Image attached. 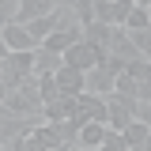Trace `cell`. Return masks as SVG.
Instances as JSON below:
<instances>
[{"mask_svg": "<svg viewBox=\"0 0 151 151\" xmlns=\"http://www.w3.org/2000/svg\"><path fill=\"white\" fill-rule=\"evenodd\" d=\"M129 12H132V0H110V27H125Z\"/></svg>", "mask_w": 151, "mask_h": 151, "instance_id": "d6986e66", "label": "cell"}, {"mask_svg": "<svg viewBox=\"0 0 151 151\" xmlns=\"http://www.w3.org/2000/svg\"><path fill=\"white\" fill-rule=\"evenodd\" d=\"M60 64H64V60H60V53L45 49V45H34V76H53Z\"/></svg>", "mask_w": 151, "mask_h": 151, "instance_id": "5bb4252c", "label": "cell"}, {"mask_svg": "<svg viewBox=\"0 0 151 151\" xmlns=\"http://www.w3.org/2000/svg\"><path fill=\"white\" fill-rule=\"evenodd\" d=\"M102 136H106V125H102V121H87V125L79 129V136H76V144H79V147H98Z\"/></svg>", "mask_w": 151, "mask_h": 151, "instance_id": "9a60e30c", "label": "cell"}, {"mask_svg": "<svg viewBox=\"0 0 151 151\" xmlns=\"http://www.w3.org/2000/svg\"><path fill=\"white\" fill-rule=\"evenodd\" d=\"M53 8H57V0H19L15 23L23 27V23H30V19H38V15H49Z\"/></svg>", "mask_w": 151, "mask_h": 151, "instance_id": "7c38bea8", "label": "cell"}, {"mask_svg": "<svg viewBox=\"0 0 151 151\" xmlns=\"http://www.w3.org/2000/svg\"><path fill=\"white\" fill-rule=\"evenodd\" d=\"M132 121H144L151 129V102H136V106H132Z\"/></svg>", "mask_w": 151, "mask_h": 151, "instance_id": "cb8c5ba5", "label": "cell"}, {"mask_svg": "<svg viewBox=\"0 0 151 151\" xmlns=\"http://www.w3.org/2000/svg\"><path fill=\"white\" fill-rule=\"evenodd\" d=\"M4 53H8V45H4V38H0V57H4Z\"/></svg>", "mask_w": 151, "mask_h": 151, "instance_id": "484cf974", "label": "cell"}, {"mask_svg": "<svg viewBox=\"0 0 151 151\" xmlns=\"http://www.w3.org/2000/svg\"><path fill=\"white\" fill-rule=\"evenodd\" d=\"M27 76H34V49H15V53L0 57V87L4 91H15Z\"/></svg>", "mask_w": 151, "mask_h": 151, "instance_id": "6da1fadb", "label": "cell"}, {"mask_svg": "<svg viewBox=\"0 0 151 151\" xmlns=\"http://www.w3.org/2000/svg\"><path fill=\"white\" fill-rule=\"evenodd\" d=\"M121 140H125L129 151H151V129L144 121H129V125L121 129Z\"/></svg>", "mask_w": 151, "mask_h": 151, "instance_id": "ba28073f", "label": "cell"}, {"mask_svg": "<svg viewBox=\"0 0 151 151\" xmlns=\"http://www.w3.org/2000/svg\"><path fill=\"white\" fill-rule=\"evenodd\" d=\"M110 57H121L125 64L129 60H144V57L136 53V45L129 42V30L125 27H110Z\"/></svg>", "mask_w": 151, "mask_h": 151, "instance_id": "52a82bcc", "label": "cell"}, {"mask_svg": "<svg viewBox=\"0 0 151 151\" xmlns=\"http://www.w3.org/2000/svg\"><path fill=\"white\" fill-rule=\"evenodd\" d=\"M57 87H60V98H76V94H83V72L79 68H68V64H60L53 72Z\"/></svg>", "mask_w": 151, "mask_h": 151, "instance_id": "5b68a950", "label": "cell"}, {"mask_svg": "<svg viewBox=\"0 0 151 151\" xmlns=\"http://www.w3.org/2000/svg\"><path fill=\"white\" fill-rule=\"evenodd\" d=\"M144 27H151V15H147V8H140V4H132L129 19H125V30H144Z\"/></svg>", "mask_w": 151, "mask_h": 151, "instance_id": "ac0fdd59", "label": "cell"}, {"mask_svg": "<svg viewBox=\"0 0 151 151\" xmlns=\"http://www.w3.org/2000/svg\"><path fill=\"white\" fill-rule=\"evenodd\" d=\"M72 151H94V147H79V144H76V147H72Z\"/></svg>", "mask_w": 151, "mask_h": 151, "instance_id": "83f0119b", "label": "cell"}, {"mask_svg": "<svg viewBox=\"0 0 151 151\" xmlns=\"http://www.w3.org/2000/svg\"><path fill=\"white\" fill-rule=\"evenodd\" d=\"M23 27H27V34H30L38 45H42V42H45V34H53V12H49V15L30 19V23H23Z\"/></svg>", "mask_w": 151, "mask_h": 151, "instance_id": "2e32d148", "label": "cell"}, {"mask_svg": "<svg viewBox=\"0 0 151 151\" xmlns=\"http://www.w3.org/2000/svg\"><path fill=\"white\" fill-rule=\"evenodd\" d=\"M27 136L34 140V147H38V151H57V147H64V140H60L57 125H49V121H38V125L27 132Z\"/></svg>", "mask_w": 151, "mask_h": 151, "instance_id": "8992f818", "label": "cell"}, {"mask_svg": "<svg viewBox=\"0 0 151 151\" xmlns=\"http://www.w3.org/2000/svg\"><path fill=\"white\" fill-rule=\"evenodd\" d=\"M125 72L136 79V102H151V60H129Z\"/></svg>", "mask_w": 151, "mask_h": 151, "instance_id": "277c9868", "label": "cell"}, {"mask_svg": "<svg viewBox=\"0 0 151 151\" xmlns=\"http://www.w3.org/2000/svg\"><path fill=\"white\" fill-rule=\"evenodd\" d=\"M0 38H4V45H8V53H15V49H34L38 42L27 34V27H19V23H8V27H0Z\"/></svg>", "mask_w": 151, "mask_h": 151, "instance_id": "30bf717a", "label": "cell"}, {"mask_svg": "<svg viewBox=\"0 0 151 151\" xmlns=\"http://www.w3.org/2000/svg\"><path fill=\"white\" fill-rule=\"evenodd\" d=\"M15 12H19V0H0V27L15 23Z\"/></svg>", "mask_w": 151, "mask_h": 151, "instance_id": "603a6c76", "label": "cell"}, {"mask_svg": "<svg viewBox=\"0 0 151 151\" xmlns=\"http://www.w3.org/2000/svg\"><path fill=\"white\" fill-rule=\"evenodd\" d=\"M38 94H42V106H49V102L60 98V87H57L53 76H38Z\"/></svg>", "mask_w": 151, "mask_h": 151, "instance_id": "e0dca14e", "label": "cell"}, {"mask_svg": "<svg viewBox=\"0 0 151 151\" xmlns=\"http://www.w3.org/2000/svg\"><path fill=\"white\" fill-rule=\"evenodd\" d=\"M0 151H8V147H0Z\"/></svg>", "mask_w": 151, "mask_h": 151, "instance_id": "f546056e", "label": "cell"}, {"mask_svg": "<svg viewBox=\"0 0 151 151\" xmlns=\"http://www.w3.org/2000/svg\"><path fill=\"white\" fill-rule=\"evenodd\" d=\"M94 19L110 27V0H94Z\"/></svg>", "mask_w": 151, "mask_h": 151, "instance_id": "d4e9b609", "label": "cell"}, {"mask_svg": "<svg viewBox=\"0 0 151 151\" xmlns=\"http://www.w3.org/2000/svg\"><path fill=\"white\" fill-rule=\"evenodd\" d=\"M113 94H125V98H136V79H132L129 72L113 76Z\"/></svg>", "mask_w": 151, "mask_h": 151, "instance_id": "ffe728a7", "label": "cell"}, {"mask_svg": "<svg viewBox=\"0 0 151 151\" xmlns=\"http://www.w3.org/2000/svg\"><path fill=\"white\" fill-rule=\"evenodd\" d=\"M72 12H76V19H79V27H87L94 19V0H72Z\"/></svg>", "mask_w": 151, "mask_h": 151, "instance_id": "44dd1931", "label": "cell"}, {"mask_svg": "<svg viewBox=\"0 0 151 151\" xmlns=\"http://www.w3.org/2000/svg\"><path fill=\"white\" fill-rule=\"evenodd\" d=\"M60 60H64L68 68H79V72H91V68H98V53H94L87 42H76V45H68V49L60 53Z\"/></svg>", "mask_w": 151, "mask_h": 151, "instance_id": "3957f363", "label": "cell"}, {"mask_svg": "<svg viewBox=\"0 0 151 151\" xmlns=\"http://www.w3.org/2000/svg\"><path fill=\"white\" fill-rule=\"evenodd\" d=\"M132 4H140V8H147V4H151V0H132Z\"/></svg>", "mask_w": 151, "mask_h": 151, "instance_id": "4316f807", "label": "cell"}, {"mask_svg": "<svg viewBox=\"0 0 151 151\" xmlns=\"http://www.w3.org/2000/svg\"><path fill=\"white\" fill-rule=\"evenodd\" d=\"M83 91L106 98V94H113V76L106 72V68H91V72H83Z\"/></svg>", "mask_w": 151, "mask_h": 151, "instance_id": "9c48e42d", "label": "cell"}, {"mask_svg": "<svg viewBox=\"0 0 151 151\" xmlns=\"http://www.w3.org/2000/svg\"><path fill=\"white\" fill-rule=\"evenodd\" d=\"M4 94H8V91H4V87H0V102H4Z\"/></svg>", "mask_w": 151, "mask_h": 151, "instance_id": "f1b7e54d", "label": "cell"}, {"mask_svg": "<svg viewBox=\"0 0 151 151\" xmlns=\"http://www.w3.org/2000/svg\"><path fill=\"white\" fill-rule=\"evenodd\" d=\"M76 110L83 113L87 121H102V125H106V98H98V94H87V91H83L79 98H76ZM72 113H68V117H72Z\"/></svg>", "mask_w": 151, "mask_h": 151, "instance_id": "8fae6325", "label": "cell"}, {"mask_svg": "<svg viewBox=\"0 0 151 151\" xmlns=\"http://www.w3.org/2000/svg\"><path fill=\"white\" fill-rule=\"evenodd\" d=\"M132 106H136V98H125V94H106V129L121 132V129L132 121Z\"/></svg>", "mask_w": 151, "mask_h": 151, "instance_id": "7a4b0ae2", "label": "cell"}, {"mask_svg": "<svg viewBox=\"0 0 151 151\" xmlns=\"http://www.w3.org/2000/svg\"><path fill=\"white\" fill-rule=\"evenodd\" d=\"M94 151H129V147H125V140H121V132L106 129V136H102V144H98Z\"/></svg>", "mask_w": 151, "mask_h": 151, "instance_id": "7402d4cb", "label": "cell"}, {"mask_svg": "<svg viewBox=\"0 0 151 151\" xmlns=\"http://www.w3.org/2000/svg\"><path fill=\"white\" fill-rule=\"evenodd\" d=\"M76 42H83V27H76V30H53V34H45V49H53V53H64L68 45H76Z\"/></svg>", "mask_w": 151, "mask_h": 151, "instance_id": "4fadbf2b", "label": "cell"}]
</instances>
